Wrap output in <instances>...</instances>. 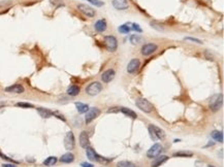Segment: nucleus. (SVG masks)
Segmentation results:
<instances>
[{
	"instance_id": "obj_22",
	"label": "nucleus",
	"mask_w": 224,
	"mask_h": 167,
	"mask_svg": "<svg viewBox=\"0 0 224 167\" xmlns=\"http://www.w3.org/2000/svg\"><path fill=\"white\" fill-rule=\"evenodd\" d=\"M211 136L214 138L217 142H223V133L221 131H217V130H215V131H213L212 133H211Z\"/></svg>"
},
{
	"instance_id": "obj_21",
	"label": "nucleus",
	"mask_w": 224,
	"mask_h": 167,
	"mask_svg": "<svg viewBox=\"0 0 224 167\" xmlns=\"http://www.w3.org/2000/svg\"><path fill=\"white\" fill-rule=\"evenodd\" d=\"M75 106H77V109H78V111H79L80 114L87 113V111H89V106H88L87 104H85V103L75 102Z\"/></svg>"
},
{
	"instance_id": "obj_16",
	"label": "nucleus",
	"mask_w": 224,
	"mask_h": 167,
	"mask_svg": "<svg viewBox=\"0 0 224 167\" xmlns=\"http://www.w3.org/2000/svg\"><path fill=\"white\" fill-rule=\"evenodd\" d=\"M86 155L89 158V160L91 161H100V157L95 153V151L93 150L92 148H86Z\"/></svg>"
},
{
	"instance_id": "obj_26",
	"label": "nucleus",
	"mask_w": 224,
	"mask_h": 167,
	"mask_svg": "<svg viewBox=\"0 0 224 167\" xmlns=\"http://www.w3.org/2000/svg\"><path fill=\"white\" fill-rule=\"evenodd\" d=\"M119 32L120 33H123V34H126V33H128L130 30H131V27H129L128 24H124V25H121L119 27Z\"/></svg>"
},
{
	"instance_id": "obj_5",
	"label": "nucleus",
	"mask_w": 224,
	"mask_h": 167,
	"mask_svg": "<svg viewBox=\"0 0 224 167\" xmlns=\"http://www.w3.org/2000/svg\"><path fill=\"white\" fill-rule=\"evenodd\" d=\"M222 104H223V95L222 94H219V95H216L212 98L210 103V107L212 111H219L221 106H222Z\"/></svg>"
},
{
	"instance_id": "obj_17",
	"label": "nucleus",
	"mask_w": 224,
	"mask_h": 167,
	"mask_svg": "<svg viewBox=\"0 0 224 167\" xmlns=\"http://www.w3.org/2000/svg\"><path fill=\"white\" fill-rule=\"evenodd\" d=\"M106 27H108V24H106V21L105 20H98L97 22L95 23L94 28L96 31L98 32H103V31L106 30Z\"/></svg>"
},
{
	"instance_id": "obj_10",
	"label": "nucleus",
	"mask_w": 224,
	"mask_h": 167,
	"mask_svg": "<svg viewBox=\"0 0 224 167\" xmlns=\"http://www.w3.org/2000/svg\"><path fill=\"white\" fill-rule=\"evenodd\" d=\"M157 49V44L155 43H147L143 46L142 48V54L144 56H150Z\"/></svg>"
},
{
	"instance_id": "obj_1",
	"label": "nucleus",
	"mask_w": 224,
	"mask_h": 167,
	"mask_svg": "<svg viewBox=\"0 0 224 167\" xmlns=\"http://www.w3.org/2000/svg\"><path fill=\"white\" fill-rule=\"evenodd\" d=\"M135 104H136V106L140 109V111H145V113H152V111H154V105H153L150 101H148L147 99H144V98L137 99V100L135 101Z\"/></svg>"
},
{
	"instance_id": "obj_23",
	"label": "nucleus",
	"mask_w": 224,
	"mask_h": 167,
	"mask_svg": "<svg viewBox=\"0 0 224 167\" xmlns=\"http://www.w3.org/2000/svg\"><path fill=\"white\" fill-rule=\"evenodd\" d=\"M67 94L70 96H77L80 94V88L78 86H70V87L67 89Z\"/></svg>"
},
{
	"instance_id": "obj_38",
	"label": "nucleus",
	"mask_w": 224,
	"mask_h": 167,
	"mask_svg": "<svg viewBox=\"0 0 224 167\" xmlns=\"http://www.w3.org/2000/svg\"><path fill=\"white\" fill-rule=\"evenodd\" d=\"M2 167H17V166L14 165V164H3Z\"/></svg>"
},
{
	"instance_id": "obj_29",
	"label": "nucleus",
	"mask_w": 224,
	"mask_h": 167,
	"mask_svg": "<svg viewBox=\"0 0 224 167\" xmlns=\"http://www.w3.org/2000/svg\"><path fill=\"white\" fill-rule=\"evenodd\" d=\"M192 153L188 152H178L174 154V157H191Z\"/></svg>"
},
{
	"instance_id": "obj_36",
	"label": "nucleus",
	"mask_w": 224,
	"mask_h": 167,
	"mask_svg": "<svg viewBox=\"0 0 224 167\" xmlns=\"http://www.w3.org/2000/svg\"><path fill=\"white\" fill-rule=\"evenodd\" d=\"M81 166L82 167H94L92 165V164H90V163H87V162H84V163H82L81 164Z\"/></svg>"
},
{
	"instance_id": "obj_7",
	"label": "nucleus",
	"mask_w": 224,
	"mask_h": 167,
	"mask_svg": "<svg viewBox=\"0 0 224 167\" xmlns=\"http://www.w3.org/2000/svg\"><path fill=\"white\" fill-rule=\"evenodd\" d=\"M99 114H100V111L97 107L90 108L89 111H87V114H86V118H85L86 124H90L93 120H95L97 117H99Z\"/></svg>"
},
{
	"instance_id": "obj_35",
	"label": "nucleus",
	"mask_w": 224,
	"mask_h": 167,
	"mask_svg": "<svg viewBox=\"0 0 224 167\" xmlns=\"http://www.w3.org/2000/svg\"><path fill=\"white\" fill-rule=\"evenodd\" d=\"M53 114H54V116H56V117H57V118H58V119L62 120V121H65V118H64V117L62 116V114H58V113H57V111H55V113H53Z\"/></svg>"
},
{
	"instance_id": "obj_3",
	"label": "nucleus",
	"mask_w": 224,
	"mask_h": 167,
	"mask_svg": "<svg viewBox=\"0 0 224 167\" xmlns=\"http://www.w3.org/2000/svg\"><path fill=\"white\" fill-rule=\"evenodd\" d=\"M105 48L109 52H115L118 48V41L117 38L113 35L105 36Z\"/></svg>"
},
{
	"instance_id": "obj_8",
	"label": "nucleus",
	"mask_w": 224,
	"mask_h": 167,
	"mask_svg": "<svg viewBox=\"0 0 224 167\" xmlns=\"http://www.w3.org/2000/svg\"><path fill=\"white\" fill-rule=\"evenodd\" d=\"M162 145H160V143H155V145H153L152 147L150 148V150L148 151L147 153V156L149 158H155L157 157L159 154L162 152Z\"/></svg>"
},
{
	"instance_id": "obj_34",
	"label": "nucleus",
	"mask_w": 224,
	"mask_h": 167,
	"mask_svg": "<svg viewBox=\"0 0 224 167\" xmlns=\"http://www.w3.org/2000/svg\"><path fill=\"white\" fill-rule=\"evenodd\" d=\"M131 29H133V30H135V31H137V32H142V29H140V26L137 25V24H132Z\"/></svg>"
},
{
	"instance_id": "obj_11",
	"label": "nucleus",
	"mask_w": 224,
	"mask_h": 167,
	"mask_svg": "<svg viewBox=\"0 0 224 167\" xmlns=\"http://www.w3.org/2000/svg\"><path fill=\"white\" fill-rule=\"evenodd\" d=\"M140 65V62L139 59H136V58L132 59L128 63V65H127V71H128L129 73H134V72L137 71Z\"/></svg>"
},
{
	"instance_id": "obj_28",
	"label": "nucleus",
	"mask_w": 224,
	"mask_h": 167,
	"mask_svg": "<svg viewBox=\"0 0 224 167\" xmlns=\"http://www.w3.org/2000/svg\"><path fill=\"white\" fill-rule=\"evenodd\" d=\"M118 167H136L130 161H121L118 163Z\"/></svg>"
},
{
	"instance_id": "obj_37",
	"label": "nucleus",
	"mask_w": 224,
	"mask_h": 167,
	"mask_svg": "<svg viewBox=\"0 0 224 167\" xmlns=\"http://www.w3.org/2000/svg\"><path fill=\"white\" fill-rule=\"evenodd\" d=\"M120 108H117V107H113L112 109H109V113H116V111H119Z\"/></svg>"
},
{
	"instance_id": "obj_2",
	"label": "nucleus",
	"mask_w": 224,
	"mask_h": 167,
	"mask_svg": "<svg viewBox=\"0 0 224 167\" xmlns=\"http://www.w3.org/2000/svg\"><path fill=\"white\" fill-rule=\"evenodd\" d=\"M149 133L151 135V138L153 140H157V139H161L165 136V133L162 129H160L159 127L154 126V125H150L149 126Z\"/></svg>"
},
{
	"instance_id": "obj_39",
	"label": "nucleus",
	"mask_w": 224,
	"mask_h": 167,
	"mask_svg": "<svg viewBox=\"0 0 224 167\" xmlns=\"http://www.w3.org/2000/svg\"><path fill=\"white\" fill-rule=\"evenodd\" d=\"M208 167H214V166H212V165H209V166H208Z\"/></svg>"
},
{
	"instance_id": "obj_9",
	"label": "nucleus",
	"mask_w": 224,
	"mask_h": 167,
	"mask_svg": "<svg viewBox=\"0 0 224 167\" xmlns=\"http://www.w3.org/2000/svg\"><path fill=\"white\" fill-rule=\"evenodd\" d=\"M78 9H79L82 14H84L85 15H87V17H89V18H93L95 15L94 9L86 4H79L78 5Z\"/></svg>"
},
{
	"instance_id": "obj_12",
	"label": "nucleus",
	"mask_w": 224,
	"mask_h": 167,
	"mask_svg": "<svg viewBox=\"0 0 224 167\" xmlns=\"http://www.w3.org/2000/svg\"><path fill=\"white\" fill-rule=\"evenodd\" d=\"M25 89L22 85H19V84H16V85L9 86V87L5 88V92L7 93H15V94H22L24 93Z\"/></svg>"
},
{
	"instance_id": "obj_25",
	"label": "nucleus",
	"mask_w": 224,
	"mask_h": 167,
	"mask_svg": "<svg viewBox=\"0 0 224 167\" xmlns=\"http://www.w3.org/2000/svg\"><path fill=\"white\" fill-rule=\"evenodd\" d=\"M56 163H57V158L53 157V156L47 158L46 160L43 161V165H46V166H53V165H55Z\"/></svg>"
},
{
	"instance_id": "obj_14",
	"label": "nucleus",
	"mask_w": 224,
	"mask_h": 167,
	"mask_svg": "<svg viewBox=\"0 0 224 167\" xmlns=\"http://www.w3.org/2000/svg\"><path fill=\"white\" fill-rule=\"evenodd\" d=\"M113 5L116 9L124 10L128 9V2L127 0H113Z\"/></svg>"
},
{
	"instance_id": "obj_24",
	"label": "nucleus",
	"mask_w": 224,
	"mask_h": 167,
	"mask_svg": "<svg viewBox=\"0 0 224 167\" xmlns=\"http://www.w3.org/2000/svg\"><path fill=\"white\" fill-rule=\"evenodd\" d=\"M120 111H121L123 114H126V116H128V117H130V118H132V119H136L137 118V114H135L133 111H131V109H129V108L121 107V108H120Z\"/></svg>"
},
{
	"instance_id": "obj_18",
	"label": "nucleus",
	"mask_w": 224,
	"mask_h": 167,
	"mask_svg": "<svg viewBox=\"0 0 224 167\" xmlns=\"http://www.w3.org/2000/svg\"><path fill=\"white\" fill-rule=\"evenodd\" d=\"M168 160V157L167 156H159L158 158H155L154 160H153L152 164H151V166L152 167H158V166H161V164H163L164 162Z\"/></svg>"
},
{
	"instance_id": "obj_13",
	"label": "nucleus",
	"mask_w": 224,
	"mask_h": 167,
	"mask_svg": "<svg viewBox=\"0 0 224 167\" xmlns=\"http://www.w3.org/2000/svg\"><path fill=\"white\" fill-rule=\"evenodd\" d=\"M80 145H81V147L84 148H89L90 141H89V135H88V132H86V131L81 132V134H80Z\"/></svg>"
},
{
	"instance_id": "obj_6",
	"label": "nucleus",
	"mask_w": 224,
	"mask_h": 167,
	"mask_svg": "<svg viewBox=\"0 0 224 167\" xmlns=\"http://www.w3.org/2000/svg\"><path fill=\"white\" fill-rule=\"evenodd\" d=\"M75 141H74V135L71 131L67 132L64 138V147L67 151H71L74 148Z\"/></svg>"
},
{
	"instance_id": "obj_20",
	"label": "nucleus",
	"mask_w": 224,
	"mask_h": 167,
	"mask_svg": "<svg viewBox=\"0 0 224 167\" xmlns=\"http://www.w3.org/2000/svg\"><path fill=\"white\" fill-rule=\"evenodd\" d=\"M74 154H71V153L64 154V155L60 158V161L63 163H71V162H74Z\"/></svg>"
},
{
	"instance_id": "obj_32",
	"label": "nucleus",
	"mask_w": 224,
	"mask_h": 167,
	"mask_svg": "<svg viewBox=\"0 0 224 167\" xmlns=\"http://www.w3.org/2000/svg\"><path fill=\"white\" fill-rule=\"evenodd\" d=\"M185 39H186V40H190V41H194V43H199V44H202V40H199V39H197V38L186 37V38H185Z\"/></svg>"
},
{
	"instance_id": "obj_27",
	"label": "nucleus",
	"mask_w": 224,
	"mask_h": 167,
	"mask_svg": "<svg viewBox=\"0 0 224 167\" xmlns=\"http://www.w3.org/2000/svg\"><path fill=\"white\" fill-rule=\"evenodd\" d=\"M129 39H130V43H131L132 44H137L140 41V39H142V38H140V35H137V34H133V35H131L129 37Z\"/></svg>"
},
{
	"instance_id": "obj_4",
	"label": "nucleus",
	"mask_w": 224,
	"mask_h": 167,
	"mask_svg": "<svg viewBox=\"0 0 224 167\" xmlns=\"http://www.w3.org/2000/svg\"><path fill=\"white\" fill-rule=\"evenodd\" d=\"M101 90H102V85L99 82H93L86 88V93L88 95L95 96L97 94H99L101 92Z\"/></svg>"
},
{
	"instance_id": "obj_30",
	"label": "nucleus",
	"mask_w": 224,
	"mask_h": 167,
	"mask_svg": "<svg viewBox=\"0 0 224 167\" xmlns=\"http://www.w3.org/2000/svg\"><path fill=\"white\" fill-rule=\"evenodd\" d=\"M87 1H89L91 4L95 5V6H102L103 5V2L100 0H87Z\"/></svg>"
},
{
	"instance_id": "obj_19",
	"label": "nucleus",
	"mask_w": 224,
	"mask_h": 167,
	"mask_svg": "<svg viewBox=\"0 0 224 167\" xmlns=\"http://www.w3.org/2000/svg\"><path fill=\"white\" fill-rule=\"evenodd\" d=\"M37 111H38V114H40V117H43V118H45V119H48V118H50V117L53 116V111H49L48 108L38 107Z\"/></svg>"
},
{
	"instance_id": "obj_33",
	"label": "nucleus",
	"mask_w": 224,
	"mask_h": 167,
	"mask_svg": "<svg viewBox=\"0 0 224 167\" xmlns=\"http://www.w3.org/2000/svg\"><path fill=\"white\" fill-rule=\"evenodd\" d=\"M51 3H53V4H56L57 6H61V5H63V2L61 1V0H51Z\"/></svg>"
},
{
	"instance_id": "obj_15",
	"label": "nucleus",
	"mask_w": 224,
	"mask_h": 167,
	"mask_svg": "<svg viewBox=\"0 0 224 167\" xmlns=\"http://www.w3.org/2000/svg\"><path fill=\"white\" fill-rule=\"evenodd\" d=\"M115 70L113 69H108L106 71H105L101 75V80H103V83H110L112 80H114L115 77Z\"/></svg>"
},
{
	"instance_id": "obj_31",
	"label": "nucleus",
	"mask_w": 224,
	"mask_h": 167,
	"mask_svg": "<svg viewBox=\"0 0 224 167\" xmlns=\"http://www.w3.org/2000/svg\"><path fill=\"white\" fill-rule=\"evenodd\" d=\"M17 106H20V107H33V105L31 103H27V102H19L16 104Z\"/></svg>"
}]
</instances>
